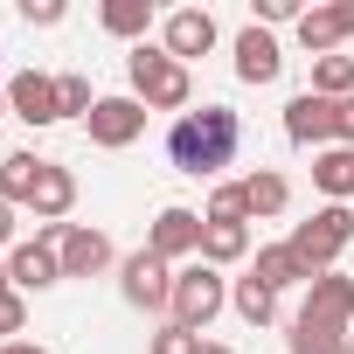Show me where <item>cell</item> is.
Listing matches in <instances>:
<instances>
[{"label": "cell", "mask_w": 354, "mask_h": 354, "mask_svg": "<svg viewBox=\"0 0 354 354\" xmlns=\"http://www.w3.org/2000/svg\"><path fill=\"white\" fill-rule=\"evenodd\" d=\"M347 35H354V0H326V8H306L299 15V49H313V63L319 56H340Z\"/></svg>", "instance_id": "10"}, {"label": "cell", "mask_w": 354, "mask_h": 354, "mask_svg": "<svg viewBox=\"0 0 354 354\" xmlns=\"http://www.w3.org/2000/svg\"><path fill=\"white\" fill-rule=\"evenodd\" d=\"M118 292H125V306H139V313H167V306H174V264L153 257V250H132V257L118 264Z\"/></svg>", "instance_id": "6"}, {"label": "cell", "mask_w": 354, "mask_h": 354, "mask_svg": "<svg viewBox=\"0 0 354 354\" xmlns=\"http://www.w3.org/2000/svg\"><path fill=\"white\" fill-rule=\"evenodd\" d=\"M347 354H354V333H347Z\"/></svg>", "instance_id": "38"}, {"label": "cell", "mask_w": 354, "mask_h": 354, "mask_svg": "<svg viewBox=\"0 0 354 354\" xmlns=\"http://www.w3.org/2000/svg\"><path fill=\"white\" fill-rule=\"evenodd\" d=\"M285 139H292V146H313V153H326V146H333V97H319V91H299V97L285 104Z\"/></svg>", "instance_id": "14"}, {"label": "cell", "mask_w": 354, "mask_h": 354, "mask_svg": "<svg viewBox=\"0 0 354 354\" xmlns=\"http://www.w3.org/2000/svg\"><path fill=\"white\" fill-rule=\"evenodd\" d=\"M236 257H250V230L243 223H209L202 230V264H236Z\"/></svg>", "instance_id": "21"}, {"label": "cell", "mask_w": 354, "mask_h": 354, "mask_svg": "<svg viewBox=\"0 0 354 354\" xmlns=\"http://www.w3.org/2000/svg\"><path fill=\"white\" fill-rule=\"evenodd\" d=\"M8 111H15L21 125H56V118H63V91H56V77L21 70V77L8 84Z\"/></svg>", "instance_id": "13"}, {"label": "cell", "mask_w": 354, "mask_h": 354, "mask_svg": "<svg viewBox=\"0 0 354 354\" xmlns=\"http://www.w3.org/2000/svg\"><path fill=\"white\" fill-rule=\"evenodd\" d=\"M299 313L319 319V326L354 333V278H347V271H319V278L306 285V306H299Z\"/></svg>", "instance_id": "11"}, {"label": "cell", "mask_w": 354, "mask_h": 354, "mask_svg": "<svg viewBox=\"0 0 354 354\" xmlns=\"http://www.w3.org/2000/svg\"><path fill=\"white\" fill-rule=\"evenodd\" d=\"M160 49H167L174 63L209 56V49H216V15H209V8H174V15L160 21Z\"/></svg>", "instance_id": "12"}, {"label": "cell", "mask_w": 354, "mask_h": 354, "mask_svg": "<svg viewBox=\"0 0 354 354\" xmlns=\"http://www.w3.org/2000/svg\"><path fill=\"white\" fill-rule=\"evenodd\" d=\"M56 257H63V278H104V271L118 264V257H111V236L91 230V223H63Z\"/></svg>", "instance_id": "7"}, {"label": "cell", "mask_w": 354, "mask_h": 354, "mask_svg": "<svg viewBox=\"0 0 354 354\" xmlns=\"http://www.w3.org/2000/svg\"><path fill=\"white\" fill-rule=\"evenodd\" d=\"M236 153H243V118L230 104L181 111L174 132H167V160L181 167V174H195V181H216L223 167H236Z\"/></svg>", "instance_id": "1"}, {"label": "cell", "mask_w": 354, "mask_h": 354, "mask_svg": "<svg viewBox=\"0 0 354 354\" xmlns=\"http://www.w3.org/2000/svg\"><path fill=\"white\" fill-rule=\"evenodd\" d=\"M285 347H292V354H347V333H340V326H319V319H306V313H292Z\"/></svg>", "instance_id": "22"}, {"label": "cell", "mask_w": 354, "mask_h": 354, "mask_svg": "<svg viewBox=\"0 0 354 354\" xmlns=\"http://www.w3.org/2000/svg\"><path fill=\"white\" fill-rule=\"evenodd\" d=\"M0 111H8V91H0Z\"/></svg>", "instance_id": "37"}, {"label": "cell", "mask_w": 354, "mask_h": 354, "mask_svg": "<svg viewBox=\"0 0 354 354\" xmlns=\"http://www.w3.org/2000/svg\"><path fill=\"white\" fill-rule=\"evenodd\" d=\"M56 91H63V118H91L97 111V91H91V77H56Z\"/></svg>", "instance_id": "27"}, {"label": "cell", "mask_w": 354, "mask_h": 354, "mask_svg": "<svg viewBox=\"0 0 354 354\" xmlns=\"http://www.w3.org/2000/svg\"><path fill=\"white\" fill-rule=\"evenodd\" d=\"M21 21L28 28H56L63 21V0H21Z\"/></svg>", "instance_id": "31"}, {"label": "cell", "mask_w": 354, "mask_h": 354, "mask_svg": "<svg viewBox=\"0 0 354 354\" xmlns=\"http://www.w3.org/2000/svg\"><path fill=\"white\" fill-rule=\"evenodd\" d=\"M236 77H243V84H278V77H285V49H278L271 28L250 21V28L236 35Z\"/></svg>", "instance_id": "15"}, {"label": "cell", "mask_w": 354, "mask_h": 354, "mask_svg": "<svg viewBox=\"0 0 354 354\" xmlns=\"http://www.w3.org/2000/svg\"><path fill=\"white\" fill-rule=\"evenodd\" d=\"M230 306H236L243 326H271V319H278V292H271L264 278H236V285H230Z\"/></svg>", "instance_id": "20"}, {"label": "cell", "mask_w": 354, "mask_h": 354, "mask_svg": "<svg viewBox=\"0 0 354 354\" xmlns=\"http://www.w3.org/2000/svg\"><path fill=\"white\" fill-rule=\"evenodd\" d=\"M15 243V202H0V250Z\"/></svg>", "instance_id": "33"}, {"label": "cell", "mask_w": 354, "mask_h": 354, "mask_svg": "<svg viewBox=\"0 0 354 354\" xmlns=\"http://www.w3.org/2000/svg\"><path fill=\"white\" fill-rule=\"evenodd\" d=\"M299 15H306L299 0H257V28H285V21L299 28Z\"/></svg>", "instance_id": "30"}, {"label": "cell", "mask_w": 354, "mask_h": 354, "mask_svg": "<svg viewBox=\"0 0 354 354\" xmlns=\"http://www.w3.org/2000/svg\"><path fill=\"white\" fill-rule=\"evenodd\" d=\"M35 181H42V153H8V160H0V202L28 209L35 202Z\"/></svg>", "instance_id": "19"}, {"label": "cell", "mask_w": 354, "mask_h": 354, "mask_svg": "<svg viewBox=\"0 0 354 354\" xmlns=\"http://www.w3.org/2000/svg\"><path fill=\"white\" fill-rule=\"evenodd\" d=\"M21 326H28V299H21V292L8 285V292H0V340H15Z\"/></svg>", "instance_id": "28"}, {"label": "cell", "mask_w": 354, "mask_h": 354, "mask_svg": "<svg viewBox=\"0 0 354 354\" xmlns=\"http://www.w3.org/2000/svg\"><path fill=\"white\" fill-rule=\"evenodd\" d=\"M125 77H132V97H139L146 111H188V104H195L188 63H174V56L153 49V42H139V49L125 56Z\"/></svg>", "instance_id": "2"}, {"label": "cell", "mask_w": 354, "mask_h": 354, "mask_svg": "<svg viewBox=\"0 0 354 354\" xmlns=\"http://www.w3.org/2000/svg\"><path fill=\"white\" fill-rule=\"evenodd\" d=\"M146 354H202V333H181V326H160Z\"/></svg>", "instance_id": "29"}, {"label": "cell", "mask_w": 354, "mask_h": 354, "mask_svg": "<svg viewBox=\"0 0 354 354\" xmlns=\"http://www.w3.org/2000/svg\"><path fill=\"white\" fill-rule=\"evenodd\" d=\"M104 28L111 35H125L132 49L146 42V28H153V0H104Z\"/></svg>", "instance_id": "24"}, {"label": "cell", "mask_w": 354, "mask_h": 354, "mask_svg": "<svg viewBox=\"0 0 354 354\" xmlns=\"http://www.w3.org/2000/svg\"><path fill=\"white\" fill-rule=\"evenodd\" d=\"M292 250H299V264L319 278V271H333L340 264V250L354 243V209L347 202H326V209H313L306 223H292V236H285Z\"/></svg>", "instance_id": "4"}, {"label": "cell", "mask_w": 354, "mask_h": 354, "mask_svg": "<svg viewBox=\"0 0 354 354\" xmlns=\"http://www.w3.org/2000/svg\"><path fill=\"white\" fill-rule=\"evenodd\" d=\"M0 292H8V264H0Z\"/></svg>", "instance_id": "36"}, {"label": "cell", "mask_w": 354, "mask_h": 354, "mask_svg": "<svg viewBox=\"0 0 354 354\" xmlns=\"http://www.w3.org/2000/svg\"><path fill=\"white\" fill-rule=\"evenodd\" d=\"M250 278H264L271 292H292V285H313V271L299 264V250H292V243H264V250H257V264H250Z\"/></svg>", "instance_id": "18"}, {"label": "cell", "mask_w": 354, "mask_h": 354, "mask_svg": "<svg viewBox=\"0 0 354 354\" xmlns=\"http://www.w3.org/2000/svg\"><path fill=\"white\" fill-rule=\"evenodd\" d=\"M56 236H63V223H35V243H15V250H8V285H15V292H49V285H63Z\"/></svg>", "instance_id": "5"}, {"label": "cell", "mask_w": 354, "mask_h": 354, "mask_svg": "<svg viewBox=\"0 0 354 354\" xmlns=\"http://www.w3.org/2000/svg\"><path fill=\"white\" fill-rule=\"evenodd\" d=\"M84 132H91V146L118 153V146H132V139L146 132V104H139V97H97V111L84 118Z\"/></svg>", "instance_id": "9"}, {"label": "cell", "mask_w": 354, "mask_h": 354, "mask_svg": "<svg viewBox=\"0 0 354 354\" xmlns=\"http://www.w3.org/2000/svg\"><path fill=\"white\" fill-rule=\"evenodd\" d=\"M0 354H49V347H35V340H8Z\"/></svg>", "instance_id": "34"}, {"label": "cell", "mask_w": 354, "mask_h": 354, "mask_svg": "<svg viewBox=\"0 0 354 354\" xmlns=\"http://www.w3.org/2000/svg\"><path fill=\"white\" fill-rule=\"evenodd\" d=\"M35 223H63L70 209H77V174L70 167H56V160H42V181H35Z\"/></svg>", "instance_id": "16"}, {"label": "cell", "mask_w": 354, "mask_h": 354, "mask_svg": "<svg viewBox=\"0 0 354 354\" xmlns=\"http://www.w3.org/2000/svg\"><path fill=\"white\" fill-rule=\"evenodd\" d=\"M209 223H250V195H243V181H223V188L209 195Z\"/></svg>", "instance_id": "26"}, {"label": "cell", "mask_w": 354, "mask_h": 354, "mask_svg": "<svg viewBox=\"0 0 354 354\" xmlns=\"http://www.w3.org/2000/svg\"><path fill=\"white\" fill-rule=\"evenodd\" d=\"M202 230H209V216H195V209H160V216H153V230H146V250H153V257H167V264L202 257Z\"/></svg>", "instance_id": "8"}, {"label": "cell", "mask_w": 354, "mask_h": 354, "mask_svg": "<svg viewBox=\"0 0 354 354\" xmlns=\"http://www.w3.org/2000/svg\"><path fill=\"white\" fill-rule=\"evenodd\" d=\"M243 195H250V216H285V209H292V181H285V174H271V167L250 174Z\"/></svg>", "instance_id": "23"}, {"label": "cell", "mask_w": 354, "mask_h": 354, "mask_svg": "<svg viewBox=\"0 0 354 354\" xmlns=\"http://www.w3.org/2000/svg\"><path fill=\"white\" fill-rule=\"evenodd\" d=\"M313 91L333 97V104L354 97V56H319V63H313Z\"/></svg>", "instance_id": "25"}, {"label": "cell", "mask_w": 354, "mask_h": 354, "mask_svg": "<svg viewBox=\"0 0 354 354\" xmlns=\"http://www.w3.org/2000/svg\"><path fill=\"white\" fill-rule=\"evenodd\" d=\"M230 306V278L216 271V264H181L174 271V306H167V326H181V333H202L216 313Z\"/></svg>", "instance_id": "3"}, {"label": "cell", "mask_w": 354, "mask_h": 354, "mask_svg": "<svg viewBox=\"0 0 354 354\" xmlns=\"http://www.w3.org/2000/svg\"><path fill=\"white\" fill-rule=\"evenodd\" d=\"M333 146H354V97L333 104Z\"/></svg>", "instance_id": "32"}, {"label": "cell", "mask_w": 354, "mask_h": 354, "mask_svg": "<svg viewBox=\"0 0 354 354\" xmlns=\"http://www.w3.org/2000/svg\"><path fill=\"white\" fill-rule=\"evenodd\" d=\"M202 354H236V347H223V340H202Z\"/></svg>", "instance_id": "35"}, {"label": "cell", "mask_w": 354, "mask_h": 354, "mask_svg": "<svg viewBox=\"0 0 354 354\" xmlns=\"http://www.w3.org/2000/svg\"><path fill=\"white\" fill-rule=\"evenodd\" d=\"M313 188H319L326 202H354V146L313 153Z\"/></svg>", "instance_id": "17"}]
</instances>
